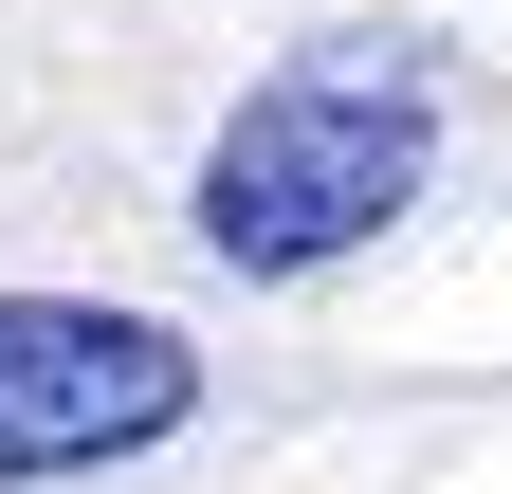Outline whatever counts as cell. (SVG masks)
<instances>
[{"label": "cell", "instance_id": "6da1fadb", "mask_svg": "<svg viewBox=\"0 0 512 494\" xmlns=\"http://www.w3.org/2000/svg\"><path fill=\"white\" fill-rule=\"evenodd\" d=\"M421 183H439V37L384 19V37H311V55H275V74L220 110L183 220H202L220 275L293 293V275H348Z\"/></svg>", "mask_w": 512, "mask_h": 494}, {"label": "cell", "instance_id": "7a4b0ae2", "mask_svg": "<svg viewBox=\"0 0 512 494\" xmlns=\"http://www.w3.org/2000/svg\"><path fill=\"white\" fill-rule=\"evenodd\" d=\"M183 421H202V348H183L165 312H110V293H0V494L165 458Z\"/></svg>", "mask_w": 512, "mask_h": 494}]
</instances>
